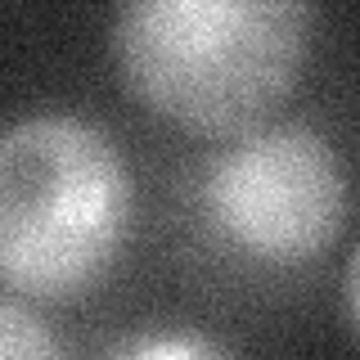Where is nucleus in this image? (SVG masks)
Returning a JSON list of instances; mask_svg holds the SVG:
<instances>
[{"label":"nucleus","mask_w":360,"mask_h":360,"mask_svg":"<svg viewBox=\"0 0 360 360\" xmlns=\"http://www.w3.org/2000/svg\"><path fill=\"white\" fill-rule=\"evenodd\" d=\"M342 302H347V320H352V329H356V338H360V252L352 257V266H347Z\"/></svg>","instance_id":"6"},{"label":"nucleus","mask_w":360,"mask_h":360,"mask_svg":"<svg viewBox=\"0 0 360 360\" xmlns=\"http://www.w3.org/2000/svg\"><path fill=\"white\" fill-rule=\"evenodd\" d=\"M131 221V176L99 127L41 112L0 135V284L77 297L112 266Z\"/></svg>","instance_id":"2"},{"label":"nucleus","mask_w":360,"mask_h":360,"mask_svg":"<svg viewBox=\"0 0 360 360\" xmlns=\"http://www.w3.org/2000/svg\"><path fill=\"white\" fill-rule=\"evenodd\" d=\"M122 352L127 356H221L225 347L212 342V338H140Z\"/></svg>","instance_id":"5"},{"label":"nucleus","mask_w":360,"mask_h":360,"mask_svg":"<svg viewBox=\"0 0 360 360\" xmlns=\"http://www.w3.org/2000/svg\"><path fill=\"white\" fill-rule=\"evenodd\" d=\"M0 356L14 360H50L59 356V342L50 338V329L18 302L0 297Z\"/></svg>","instance_id":"4"},{"label":"nucleus","mask_w":360,"mask_h":360,"mask_svg":"<svg viewBox=\"0 0 360 360\" xmlns=\"http://www.w3.org/2000/svg\"><path fill=\"white\" fill-rule=\"evenodd\" d=\"M311 0H122L112 54L127 90L202 135L257 127L297 86Z\"/></svg>","instance_id":"1"},{"label":"nucleus","mask_w":360,"mask_h":360,"mask_svg":"<svg viewBox=\"0 0 360 360\" xmlns=\"http://www.w3.org/2000/svg\"><path fill=\"white\" fill-rule=\"evenodd\" d=\"M217 234L266 266H302L324 252L347 217V176L311 127H275L230 144L202 180Z\"/></svg>","instance_id":"3"}]
</instances>
